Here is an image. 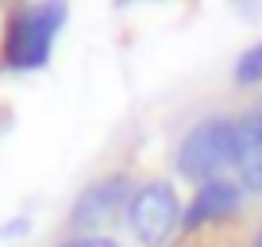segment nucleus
<instances>
[{
	"label": "nucleus",
	"mask_w": 262,
	"mask_h": 247,
	"mask_svg": "<svg viewBox=\"0 0 262 247\" xmlns=\"http://www.w3.org/2000/svg\"><path fill=\"white\" fill-rule=\"evenodd\" d=\"M251 247H262V220L254 224V232H251Z\"/></svg>",
	"instance_id": "nucleus-9"
},
{
	"label": "nucleus",
	"mask_w": 262,
	"mask_h": 247,
	"mask_svg": "<svg viewBox=\"0 0 262 247\" xmlns=\"http://www.w3.org/2000/svg\"><path fill=\"white\" fill-rule=\"evenodd\" d=\"M58 247H120V243H116L112 236H70Z\"/></svg>",
	"instance_id": "nucleus-8"
},
{
	"label": "nucleus",
	"mask_w": 262,
	"mask_h": 247,
	"mask_svg": "<svg viewBox=\"0 0 262 247\" xmlns=\"http://www.w3.org/2000/svg\"><path fill=\"white\" fill-rule=\"evenodd\" d=\"M243 201H247V193L235 178H220V181H208V186H196L189 209L181 213V224L189 232H196V228H208V224L231 220L243 209Z\"/></svg>",
	"instance_id": "nucleus-6"
},
{
	"label": "nucleus",
	"mask_w": 262,
	"mask_h": 247,
	"mask_svg": "<svg viewBox=\"0 0 262 247\" xmlns=\"http://www.w3.org/2000/svg\"><path fill=\"white\" fill-rule=\"evenodd\" d=\"M66 24L62 4H24L8 16L4 24V66L8 70H39L47 66L54 39Z\"/></svg>",
	"instance_id": "nucleus-2"
},
{
	"label": "nucleus",
	"mask_w": 262,
	"mask_h": 247,
	"mask_svg": "<svg viewBox=\"0 0 262 247\" xmlns=\"http://www.w3.org/2000/svg\"><path fill=\"white\" fill-rule=\"evenodd\" d=\"M131 193H135V186L127 174H104V178L89 181L70 209V232L74 236H104V228L123 220Z\"/></svg>",
	"instance_id": "nucleus-4"
},
{
	"label": "nucleus",
	"mask_w": 262,
	"mask_h": 247,
	"mask_svg": "<svg viewBox=\"0 0 262 247\" xmlns=\"http://www.w3.org/2000/svg\"><path fill=\"white\" fill-rule=\"evenodd\" d=\"M178 174L193 186H208L235 174V116H205L178 147Z\"/></svg>",
	"instance_id": "nucleus-1"
},
{
	"label": "nucleus",
	"mask_w": 262,
	"mask_h": 247,
	"mask_svg": "<svg viewBox=\"0 0 262 247\" xmlns=\"http://www.w3.org/2000/svg\"><path fill=\"white\" fill-rule=\"evenodd\" d=\"M123 224H127L131 239L139 247H162L181 224V205H178L173 186L162 178L135 186V193L127 201V213H123Z\"/></svg>",
	"instance_id": "nucleus-3"
},
{
	"label": "nucleus",
	"mask_w": 262,
	"mask_h": 247,
	"mask_svg": "<svg viewBox=\"0 0 262 247\" xmlns=\"http://www.w3.org/2000/svg\"><path fill=\"white\" fill-rule=\"evenodd\" d=\"M247 197H262V97L235 112V174Z\"/></svg>",
	"instance_id": "nucleus-5"
},
{
	"label": "nucleus",
	"mask_w": 262,
	"mask_h": 247,
	"mask_svg": "<svg viewBox=\"0 0 262 247\" xmlns=\"http://www.w3.org/2000/svg\"><path fill=\"white\" fill-rule=\"evenodd\" d=\"M235 85H262V43L247 47L235 62Z\"/></svg>",
	"instance_id": "nucleus-7"
}]
</instances>
